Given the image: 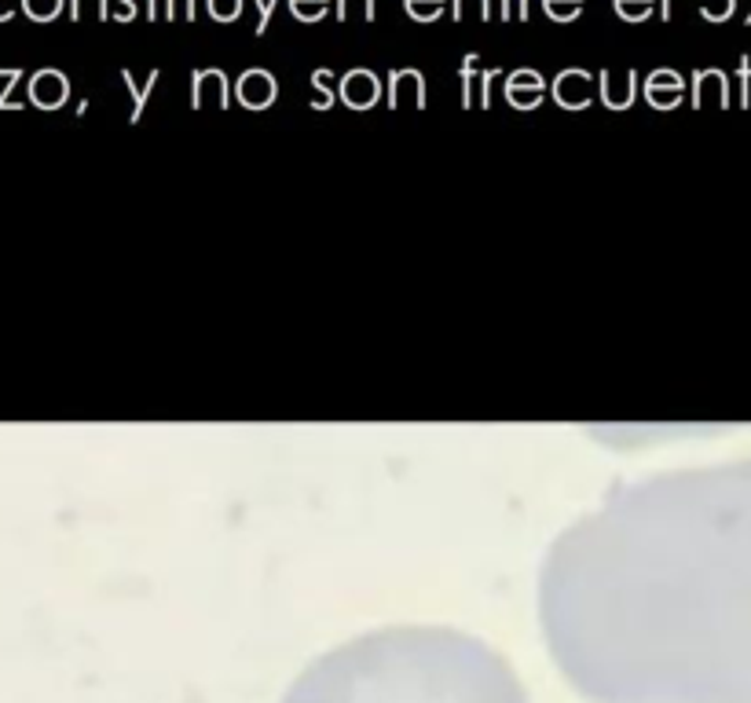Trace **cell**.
I'll return each instance as SVG.
<instances>
[{
  "mask_svg": "<svg viewBox=\"0 0 751 703\" xmlns=\"http://www.w3.org/2000/svg\"><path fill=\"white\" fill-rule=\"evenodd\" d=\"M282 703H528V693L473 633L385 627L309 663Z\"/></svg>",
  "mask_w": 751,
  "mask_h": 703,
  "instance_id": "1",
  "label": "cell"
},
{
  "mask_svg": "<svg viewBox=\"0 0 751 703\" xmlns=\"http://www.w3.org/2000/svg\"><path fill=\"white\" fill-rule=\"evenodd\" d=\"M616 8H620L627 19H645V15H648V8H653V0H616Z\"/></svg>",
  "mask_w": 751,
  "mask_h": 703,
  "instance_id": "2",
  "label": "cell"
},
{
  "mask_svg": "<svg viewBox=\"0 0 751 703\" xmlns=\"http://www.w3.org/2000/svg\"><path fill=\"white\" fill-rule=\"evenodd\" d=\"M26 11L30 15H37V19H49L60 11V0H26Z\"/></svg>",
  "mask_w": 751,
  "mask_h": 703,
  "instance_id": "3",
  "label": "cell"
},
{
  "mask_svg": "<svg viewBox=\"0 0 751 703\" xmlns=\"http://www.w3.org/2000/svg\"><path fill=\"white\" fill-rule=\"evenodd\" d=\"M312 4L323 11V8H326V0H293V8H298L304 19H312V15H315V11H312ZM315 19H320V15H315Z\"/></svg>",
  "mask_w": 751,
  "mask_h": 703,
  "instance_id": "4",
  "label": "cell"
},
{
  "mask_svg": "<svg viewBox=\"0 0 751 703\" xmlns=\"http://www.w3.org/2000/svg\"><path fill=\"white\" fill-rule=\"evenodd\" d=\"M583 0H546V11H554V15H561V8H579Z\"/></svg>",
  "mask_w": 751,
  "mask_h": 703,
  "instance_id": "5",
  "label": "cell"
},
{
  "mask_svg": "<svg viewBox=\"0 0 751 703\" xmlns=\"http://www.w3.org/2000/svg\"><path fill=\"white\" fill-rule=\"evenodd\" d=\"M407 4H411V11H415V15H422V8H426V4H432V8L440 11V4H443V0H407Z\"/></svg>",
  "mask_w": 751,
  "mask_h": 703,
  "instance_id": "6",
  "label": "cell"
}]
</instances>
